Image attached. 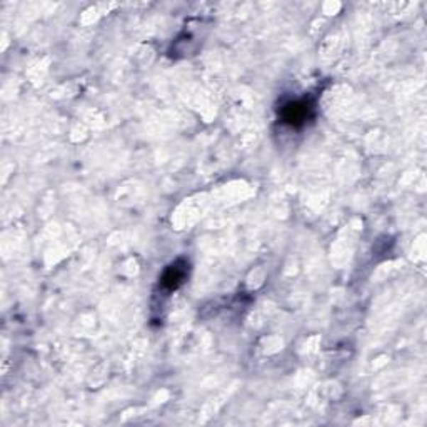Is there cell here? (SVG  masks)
<instances>
[{
	"mask_svg": "<svg viewBox=\"0 0 427 427\" xmlns=\"http://www.w3.org/2000/svg\"><path fill=\"white\" fill-rule=\"evenodd\" d=\"M187 267L189 265L187 262H184V260H177V262L169 265L162 274V279H160V286H162L165 291H175L180 284L186 281Z\"/></svg>",
	"mask_w": 427,
	"mask_h": 427,
	"instance_id": "obj_2",
	"label": "cell"
},
{
	"mask_svg": "<svg viewBox=\"0 0 427 427\" xmlns=\"http://www.w3.org/2000/svg\"><path fill=\"white\" fill-rule=\"evenodd\" d=\"M312 112H314V104H312L309 99H301V101L286 104L281 116L282 122H286V124L292 127H299L306 124L307 118L312 117Z\"/></svg>",
	"mask_w": 427,
	"mask_h": 427,
	"instance_id": "obj_1",
	"label": "cell"
}]
</instances>
